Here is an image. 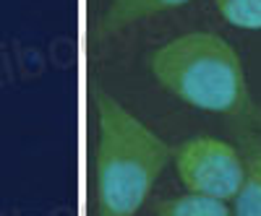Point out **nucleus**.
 <instances>
[{
    "label": "nucleus",
    "instance_id": "nucleus-7",
    "mask_svg": "<svg viewBox=\"0 0 261 216\" xmlns=\"http://www.w3.org/2000/svg\"><path fill=\"white\" fill-rule=\"evenodd\" d=\"M214 6L238 29H261V0H214Z\"/></svg>",
    "mask_w": 261,
    "mask_h": 216
},
{
    "label": "nucleus",
    "instance_id": "nucleus-6",
    "mask_svg": "<svg viewBox=\"0 0 261 216\" xmlns=\"http://www.w3.org/2000/svg\"><path fill=\"white\" fill-rule=\"evenodd\" d=\"M157 216H232L227 201L188 193L180 198H165L157 203Z\"/></svg>",
    "mask_w": 261,
    "mask_h": 216
},
{
    "label": "nucleus",
    "instance_id": "nucleus-3",
    "mask_svg": "<svg viewBox=\"0 0 261 216\" xmlns=\"http://www.w3.org/2000/svg\"><path fill=\"white\" fill-rule=\"evenodd\" d=\"M172 157H175L180 182L188 188V193L232 201L243 182L241 148L222 138L214 136L188 138L172 151Z\"/></svg>",
    "mask_w": 261,
    "mask_h": 216
},
{
    "label": "nucleus",
    "instance_id": "nucleus-8",
    "mask_svg": "<svg viewBox=\"0 0 261 216\" xmlns=\"http://www.w3.org/2000/svg\"><path fill=\"white\" fill-rule=\"evenodd\" d=\"M251 122H253V128H256V131L261 133V107H258V104L253 107V112H251Z\"/></svg>",
    "mask_w": 261,
    "mask_h": 216
},
{
    "label": "nucleus",
    "instance_id": "nucleus-2",
    "mask_svg": "<svg viewBox=\"0 0 261 216\" xmlns=\"http://www.w3.org/2000/svg\"><path fill=\"white\" fill-rule=\"evenodd\" d=\"M149 71L170 94L232 122L251 120V99L241 55L212 32H191L149 55Z\"/></svg>",
    "mask_w": 261,
    "mask_h": 216
},
{
    "label": "nucleus",
    "instance_id": "nucleus-1",
    "mask_svg": "<svg viewBox=\"0 0 261 216\" xmlns=\"http://www.w3.org/2000/svg\"><path fill=\"white\" fill-rule=\"evenodd\" d=\"M94 104L99 117L94 159L97 216H136L172 159V146L102 89H94Z\"/></svg>",
    "mask_w": 261,
    "mask_h": 216
},
{
    "label": "nucleus",
    "instance_id": "nucleus-4",
    "mask_svg": "<svg viewBox=\"0 0 261 216\" xmlns=\"http://www.w3.org/2000/svg\"><path fill=\"white\" fill-rule=\"evenodd\" d=\"M243 157V182L232 198V216H261V133L251 120L235 122Z\"/></svg>",
    "mask_w": 261,
    "mask_h": 216
},
{
    "label": "nucleus",
    "instance_id": "nucleus-5",
    "mask_svg": "<svg viewBox=\"0 0 261 216\" xmlns=\"http://www.w3.org/2000/svg\"><path fill=\"white\" fill-rule=\"evenodd\" d=\"M183 3H188V0H113L110 8H107L105 16L99 18L97 39L110 37V34L120 32L123 26L139 21V18L154 16V13H165V11L178 8Z\"/></svg>",
    "mask_w": 261,
    "mask_h": 216
}]
</instances>
